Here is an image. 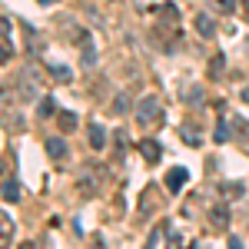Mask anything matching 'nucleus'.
Segmentation results:
<instances>
[{
  "label": "nucleus",
  "mask_w": 249,
  "mask_h": 249,
  "mask_svg": "<svg viewBox=\"0 0 249 249\" xmlns=\"http://www.w3.org/2000/svg\"><path fill=\"white\" fill-rule=\"evenodd\" d=\"M223 193H226V199H236V196H243V183H223Z\"/></svg>",
  "instance_id": "ddd939ff"
},
{
  "label": "nucleus",
  "mask_w": 249,
  "mask_h": 249,
  "mask_svg": "<svg viewBox=\"0 0 249 249\" xmlns=\"http://www.w3.org/2000/svg\"><path fill=\"white\" fill-rule=\"evenodd\" d=\"M40 3H53V0H40Z\"/></svg>",
  "instance_id": "393cba45"
},
{
  "label": "nucleus",
  "mask_w": 249,
  "mask_h": 249,
  "mask_svg": "<svg viewBox=\"0 0 249 249\" xmlns=\"http://www.w3.org/2000/svg\"><path fill=\"white\" fill-rule=\"evenodd\" d=\"M57 126H60V133H73V130H77V113L60 110L57 113Z\"/></svg>",
  "instance_id": "6e6552de"
},
{
  "label": "nucleus",
  "mask_w": 249,
  "mask_h": 249,
  "mask_svg": "<svg viewBox=\"0 0 249 249\" xmlns=\"http://www.w3.org/2000/svg\"><path fill=\"white\" fill-rule=\"evenodd\" d=\"M186 179H190V170H186V166H173V170L166 173V190L179 193L183 186H186Z\"/></svg>",
  "instance_id": "f03ea898"
},
{
  "label": "nucleus",
  "mask_w": 249,
  "mask_h": 249,
  "mask_svg": "<svg viewBox=\"0 0 249 249\" xmlns=\"http://www.w3.org/2000/svg\"><path fill=\"white\" fill-rule=\"evenodd\" d=\"M90 146L93 150H103L107 146V126L103 123H90Z\"/></svg>",
  "instance_id": "423d86ee"
},
{
  "label": "nucleus",
  "mask_w": 249,
  "mask_h": 249,
  "mask_svg": "<svg viewBox=\"0 0 249 249\" xmlns=\"http://www.w3.org/2000/svg\"><path fill=\"white\" fill-rule=\"evenodd\" d=\"M50 73H53L57 80H63V83H70V77H73V73H70L67 67H57V63H50Z\"/></svg>",
  "instance_id": "4468645a"
},
{
  "label": "nucleus",
  "mask_w": 249,
  "mask_h": 249,
  "mask_svg": "<svg viewBox=\"0 0 249 249\" xmlns=\"http://www.w3.org/2000/svg\"><path fill=\"white\" fill-rule=\"evenodd\" d=\"M10 57H14V47L7 43V37H0V63H3V60H10Z\"/></svg>",
  "instance_id": "f3484780"
},
{
  "label": "nucleus",
  "mask_w": 249,
  "mask_h": 249,
  "mask_svg": "<svg viewBox=\"0 0 249 249\" xmlns=\"http://www.w3.org/2000/svg\"><path fill=\"white\" fill-rule=\"evenodd\" d=\"M7 34H10V20L0 17V37H7Z\"/></svg>",
  "instance_id": "4be33fe9"
},
{
  "label": "nucleus",
  "mask_w": 249,
  "mask_h": 249,
  "mask_svg": "<svg viewBox=\"0 0 249 249\" xmlns=\"http://www.w3.org/2000/svg\"><path fill=\"white\" fill-rule=\"evenodd\" d=\"M243 7H246V14H249V0H246V3H243Z\"/></svg>",
  "instance_id": "b1692460"
},
{
  "label": "nucleus",
  "mask_w": 249,
  "mask_h": 249,
  "mask_svg": "<svg viewBox=\"0 0 249 249\" xmlns=\"http://www.w3.org/2000/svg\"><path fill=\"white\" fill-rule=\"evenodd\" d=\"M96 57H93V50H87V57H83V67H93Z\"/></svg>",
  "instance_id": "5701e85b"
},
{
  "label": "nucleus",
  "mask_w": 249,
  "mask_h": 249,
  "mask_svg": "<svg viewBox=\"0 0 249 249\" xmlns=\"http://www.w3.org/2000/svg\"><path fill=\"white\" fill-rule=\"evenodd\" d=\"M47 153L53 156V160H63V156H67V143H63L60 136H50V140H47Z\"/></svg>",
  "instance_id": "1a4fd4ad"
},
{
  "label": "nucleus",
  "mask_w": 249,
  "mask_h": 249,
  "mask_svg": "<svg viewBox=\"0 0 249 249\" xmlns=\"http://www.w3.org/2000/svg\"><path fill=\"white\" fill-rule=\"evenodd\" d=\"M216 3H219V10H223V14H232V10H236V7H232V0H216Z\"/></svg>",
  "instance_id": "aec40b11"
},
{
  "label": "nucleus",
  "mask_w": 249,
  "mask_h": 249,
  "mask_svg": "<svg viewBox=\"0 0 249 249\" xmlns=\"http://www.w3.org/2000/svg\"><path fill=\"white\" fill-rule=\"evenodd\" d=\"M223 70H226V57H223V53H216V57H210V73H213V77H219Z\"/></svg>",
  "instance_id": "9b49d317"
},
{
  "label": "nucleus",
  "mask_w": 249,
  "mask_h": 249,
  "mask_svg": "<svg viewBox=\"0 0 249 249\" xmlns=\"http://www.w3.org/2000/svg\"><path fill=\"white\" fill-rule=\"evenodd\" d=\"M133 110V100H130V93L123 90V93L113 96V103H110V113H130Z\"/></svg>",
  "instance_id": "0eeeda50"
},
{
  "label": "nucleus",
  "mask_w": 249,
  "mask_h": 249,
  "mask_svg": "<svg viewBox=\"0 0 249 249\" xmlns=\"http://www.w3.org/2000/svg\"><path fill=\"white\" fill-rule=\"evenodd\" d=\"M163 20H166V23H176V20H179V14H176L173 3H163Z\"/></svg>",
  "instance_id": "dca6fc26"
},
{
  "label": "nucleus",
  "mask_w": 249,
  "mask_h": 249,
  "mask_svg": "<svg viewBox=\"0 0 249 249\" xmlns=\"http://www.w3.org/2000/svg\"><path fill=\"white\" fill-rule=\"evenodd\" d=\"M193 23H196V30H199V37H216V20L210 17V14H199V17L193 20Z\"/></svg>",
  "instance_id": "39448f33"
},
{
  "label": "nucleus",
  "mask_w": 249,
  "mask_h": 249,
  "mask_svg": "<svg viewBox=\"0 0 249 249\" xmlns=\"http://www.w3.org/2000/svg\"><path fill=\"white\" fill-rule=\"evenodd\" d=\"M0 196H3L7 203H17V199H20V186L14 183V179H7V183H3V190H0Z\"/></svg>",
  "instance_id": "9d476101"
},
{
  "label": "nucleus",
  "mask_w": 249,
  "mask_h": 249,
  "mask_svg": "<svg viewBox=\"0 0 249 249\" xmlns=\"http://www.w3.org/2000/svg\"><path fill=\"white\" fill-rule=\"evenodd\" d=\"M232 130H236V136H246V140H249V123L236 120V123H232Z\"/></svg>",
  "instance_id": "6ab92c4d"
},
{
  "label": "nucleus",
  "mask_w": 249,
  "mask_h": 249,
  "mask_svg": "<svg viewBox=\"0 0 249 249\" xmlns=\"http://www.w3.org/2000/svg\"><path fill=\"white\" fill-rule=\"evenodd\" d=\"M136 150L143 153V160H146V163H156V160H160V153H163L156 140H140V143H136Z\"/></svg>",
  "instance_id": "20e7f679"
},
{
  "label": "nucleus",
  "mask_w": 249,
  "mask_h": 249,
  "mask_svg": "<svg viewBox=\"0 0 249 249\" xmlns=\"http://www.w3.org/2000/svg\"><path fill=\"white\" fill-rule=\"evenodd\" d=\"M136 120L140 123H153L156 120V113H160V96H143L140 103H136Z\"/></svg>",
  "instance_id": "f257e3e1"
},
{
  "label": "nucleus",
  "mask_w": 249,
  "mask_h": 249,
  "mask_svg": "<svg viewBox=\"0 0 249 249\" xmlns=\"http://www.w3.org/2000/svg\"><path fill=\"white\" fill-rule=\"evenodd\" d=\"M53 110H57V103H53L50 96H43L40 107H37V116H53Z\"/></svg>",
  "instance_id": "f8f14e48"
},
{
  "label": "nucleus",
  "mask_w": 249,
  "mask_h": 249,
  "mask_svg": "<svg viewBox=\"0 0 249 249\" xmlns=\"http://www.w3.org/2000/svg\"><path fill=\"white\" fill-rule=\"evenodd\" d=\"M216 143H226V140H230V126H226V123H223V120H219V123H216Z\"/></svg>",
  "instance_id": "2eb2a0df"
},
{
  "label": "nucleus",
  "mask_w": 249,
  "mask_h": 249,
  "mask_svg": "<svg viewBox=\"0 0 249 249\" xmlns=\"http://www.w3.org/2000/svg\"><path fill=\"white\" fill-rule=\"evenodd\" d=\"M210 226H213V230H219V232H223V230H230V210H226L223 203L210 210Z\"/></svg>",
  "instance_id": "7ed1b4c3"
},
{
  "label": "nucleus",
  "mask_w": 249,
  "mask_h": 249,
  "mask_svg": "<svg viewBox=\"0 0 249 249\" xmlns=\"http://www.w3.org/2000/svg\"><path fill=\"white\" fill-rule=\"evenodd\" d=\"M183 136H186V143H190V146H199V143H203V140H199V136H196V133H190V130H186V133H183Z\"/></svg>",
  "instance_id": "412c9836"
},
{
  "label": "nucleus",
  "mask_w": 249,
  "mask_h": 249,
  "mask_svg": "<svg viewBox=\"0 0 249 249\" xmlns=\"http://www.w3.org/2000/svg\"><path fill=\"white\" fill-rule=\"evenodd\" d=\"M199 100H203V90H199V87L186 90V103H199Z\"/></svg>",
  "instance_id": "a211bd4d"
}]
</instances>
